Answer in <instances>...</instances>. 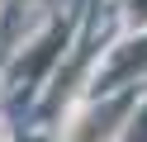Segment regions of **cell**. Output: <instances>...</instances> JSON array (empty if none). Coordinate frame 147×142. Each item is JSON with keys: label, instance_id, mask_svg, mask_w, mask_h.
I'll return each mask as SVG.
<instances>
[{"label": "cell", "instance_id": "obj_1", "mask_svg": "<svg viewBox=\"0 0 147 142\" xmlns=\"http://www.w3.org/2000/svg\"><path fill=\"white\" fill-rule=\"evenodd\" d=\"M0 142H5V137H0Z\"/></svg>", "mask_w": 147, "mask_h": 142}]
</instances>
